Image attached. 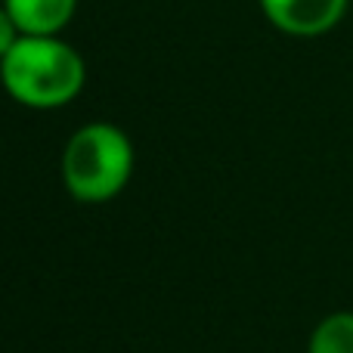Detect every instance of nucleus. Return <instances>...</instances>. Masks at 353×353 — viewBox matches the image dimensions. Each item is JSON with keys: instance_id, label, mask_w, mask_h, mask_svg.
<instances>
[{"instance_id": "nucleus-1", "label": "nucleus", "mask_w": 353, "mask_h": 353, "mask_svg": "<svg viewBox=\"0 0 353 353\" xmlns=\"http://www.w3.org/2000/svg\"><path fill=\"white\" fill-rule=\"evenodd\" d=\"M0 81L28 109H62L84 90L87 68L78 50L59 34H22L0 59Z\"/></svg>"}, {"instance_id": "nucleus-2", "label": "nucleus", "mask_w": 353, "mask_h": 353, "mask_svg": "<svg viewBox=\"0 0 353 353\" xmlns=\"http://www.w3.org/2000/svg\"><path fill=\"white\" fill-rule=\"evenodd\" d=\"M62 183L78 201L99 205L128 186L134 174V146L128 134L109 121L84 124L62 149Z\"/></svg>"}, {"instance_id": "nucleus-3", "label": "nucleus", "mask_w": 353, "mask_h": 353, "mask_svg": "<svg viewBox=\"0 0 353 353\" xmlns=\"http://www.w3.org/2000/svg\"><path fill=\"white\" fill-rule=\"evenodd\" d=\"M350 0H261L273 28L292 37H319L344 19Z\"/></svg>"}, {"instance_id": "nucleus-4", "label": "nucleus", "mask_w": 353, "mask_h": 353, "mask_svg": "<svg viewBox=\"0 0 353 353\" xmlns=\"http://www.w3.org/2000/svg\"><path fill=\"white\" fill-rule=\"evenodd\" d=\"M3 6L22 34L50 37L72 22L78 0H3Z\"/></svg>"}, {"instance_id": "nucleus-5", "label": "nucleus", "mask_w": 353, "mask_h": 353, "mask_svg": "<svg viewBox=\"0 0 353 353\" xmlns=\"http://www.w3.org/2000/svg\"><path fill=\"white\" fill-rule=\"evenodd\" d=\"M307 353H353V313L350 310L329 313L310 332Z\"/></svg>"}, {"instance_id": "nucleus-6", "label": "nucleus", "mask_w": 353, "mask_h": 353, "mask_svg": "<svg viewBox=\"0 0 353 353\" xmlns=\"http://www.w3.org/2000/svg\"><path fill=\"white\" fill-rule=\"evenodd\" d=\"M19 37H22V31L16 28V22H12L10 10H6V6H0V59H3V56L10 53L12 47H16Z\"/></svg>"}]
</instances>
